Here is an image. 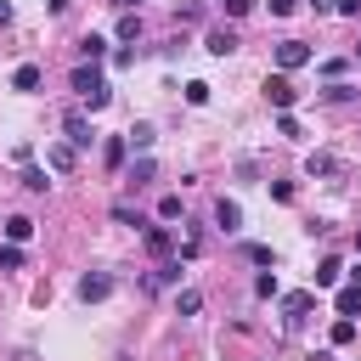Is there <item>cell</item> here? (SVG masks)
I'll use <instances>...</instances> for the list:
<instances>
[{
    "instance_id": "6da1fadb",
    "label": "cell",
    "mask_w": 361,
    "mask_h": 361,
    "mask_svg": "<svg viewBox=\"0 0 361 361\" xmlns=\"http://www.w3.org/2000/svg\"><path fill=\"white\" fill-rule=\"evenodd\" d=\"M73 90H79V102H85L90 113L113 102V90H107V79L96 73V62H90V68H73Z\"/></svg>"
},
{
    "instance_id": "7a4b0ae2",
    "label": "cell",
    "mask_w": 361,
    "mask_h": 361,
    "mask_svg": "<svg viewBox=\"0 0 361 361\" xmlns=\"http://www.w3.org/2000/svg\"><path fill=\"white\" fill-rule=\"evenodd\" d=\"M265 102H271L276 113H293V102H299L293 79H288V73H271V79H265Z\"/></svg>"
},
{
    "instance_id": "3957f363",
    "label": "cell",
    "mask_w": 361,
    "mask_h": 361,
    "mask_svg": "<svg viewBox=\"0 0 361 361\" xmlns=\"http://www.w3.org/2000/svg\"><path fill=\"white\" fill-rule=\"evenodd\" d=\"M310 62V45L305 39H282L276 45V73H293V68H305Z\"/></svg>"
},
{
    "instance_id": "277c9868",
    "label": "cell",
    "mask_w": 361,
    "mask_h": 361,
    "mask_svg": "<svg viewBox=\"0 0 361 361\" xmlns=\"http://www.w3.org/2000/svg\"><path fill=\"white\" fill-rule=\"evenodd\" d=\"M62 135H68L73 147H90V141H96V130H90V118H85L79 107H73V113H62Z\"/></svg>"
},
{
    "instance_id": "5b68a950",
    "label": "cell",
    "mask_w": 361,
    "mask_h": 361,
    "mask_svg": "<svg viewBox=\"0 0 361 361\" xmlns=\"http://www.w3.org/2000/svg\"><path fill=\"white\" fill-rule=\"evenodd\" d=\"M107 293H113V276H107V271H85V276H79V299H85V305H96V299H107Z\"/></svg>"
},
{
    "instance_id": "8992f818",
    "label": "cell",
    "mask_w": 361,
    "mask_h": 361,
    "mask_svg": "<svg viewBox=\"0 0 361 361\" xmlns=\"http://www.w3.org/2000/svg\"><path fill=\"white\" fill-rule=\"evenodd\" d=\"M79 164V147L73 141H56V147H45V169H56V175H68Z\"/></svg>"
},
{
    "instance_id": "52a82bcc",
    "label": "cell",
    "mask_w": 361,
    "mask_h": 361,
    "mask_svg": "<svg viewBox=\"0 0 361 361\" xmlns=\"http://www.w3.org/2000/svg\"><path fill=\"white\" fill-rule=\"evenodd\" d=\"M310 305H316V293H282V322L299 327V322L310 316Z\"/></svg>"
},
{
    "instance_id": "ba28073f",
    "label": "cell",
    "mask_w": 361,
    "mask_h": 361,
    "mask_svg": "<svg viewBox=\"0 0 361 361\" xmlns=\"http://www.w3.org/2000/svg\"><path fill=\"white\" fill-rule=\"evenodd\" d=\"M141 243H147V254L169 259V248H175V231H169V226H147V231H141Z\"/></svg>"
},
{
    "instance_id": "9c48e42d",
    "label": "cell",
    "mask_w": 361,
    "mask_h": 361,
    "mask_svg": "<svg viewBox=\"0 0 361 361\" xmlns=\"http://www.w3.org/2000/svg\"><path fill=\"white\" fill-rule=\"evenodd\" d=\"M214 226H220L226 237H231V231H243V209H237L231 197H220V203H214Z\"/></svg>"
},
{
    "instance_id": "30bf717a",
    "label": "cell",
    "mask_w": 361,
    "mask_h": 361,
    "mask_svg": "<svg viewBox=\"0 0 361 361\" xmlns=\"http://www.w3.org/2000/svg\"><path fill=\"white\" fill-rule=\"evenodd\" d=\"M203 51H209V56H231V51H237V34H231V28H209Z\"/></svg>"
},
{
    "instance_id": "8fae6325",
    "label": "cell",
    "mask_w": 361,
    "mask_h": 361,
    "mask_svg": "<svg viewBox=\"0 0 361 361\" xmlns=\"http://www.w3.org/2000/svg\"><path fill=\"white\" fill-rule=\"evenodd\" d=\"M124 158H130V141H124V135H107V141H102V164H107V169H118Z\"/></svg>"
},
{
    "instance_id": "7c38bea8",
    "label": "cell",
    "mask_w": 361,
    "mask_h": 361,
    "mask_svg": "<svg viewBox=\"0 0 361 361\" xmlns=\"http://www.w3.org/2000/svg\"><path fill=\"white\" fill-rule=\"evenodd\" d=\"M305 175H344V164H338L333 152H310V158H305Z\"/></svg>"
},
{
    "instance_id": "4fadbf2b",
    "label": "cell",
    "mask_w": 361,
    "mask_h": 361,
    "mask_svg": "<svg viewBox=\"0 0 361 361\" xmlns=\"http://www.w3.org/2000/svg\"><path fill=\"white\" fill-rule=\"evenodd\" d=\"M338 316H361V282H350V288H338Z\"/></svg>"
},
{
    "instance_id": "5bb4252c",
    "label": "cell",
    "mask_w": 361,
    "mask_h": 361,
    "mask_svg": "<svg viewBox=\"0 0 361 361\" xmlns=\"http://www.w3.org/2000/svg\"><path fill=\"white\" fill-rule=\"evenodd\" d=\"M39 79H45V73H39L34 62H23V68L11 73V90H39Z\"/></svg>"
},
{
    "instance_id": "9a60e30c",
    "label": "cell",
    "mask_w": 361,
    "mask_h": 361,
    "mask_svg": "<svg viewBox=\"0 0 361 361\" xmlns=\"http://www.w3.org/2000/svg\"><path fill=\"white\" fill-rule=\"evenodd\" d=\"M28 237H34V220L28 214H11L6 220V243H28Z\"/></svg>"
},
{
    "instance_id": "2e32d148",
    "label": "cell",
    "mask_w": 361,
    "mask_h": 361,
    "mask_svg": "<svg viewBox=\"0 0 361 361\" xmlns=\"http://www.w3.org/2000/svg\"><path fill=\"white\" fill-rule=\"evenodd\" d=\"M79 56H85V62H102V56H107V39H102V34H85V39H79Z\"/></svg>"
},
{
    "instance_id": "e0dca14e",
    "label": "cell",
    "mask_w": 361,
    "mask_h": 361,
    "mask_svg": "<svg viewBox=\"0 0 361 361\" xmlns=\"http://www.w3.org/2000/svg\"><path fill=\"white\" fill-rule=\"evenodd\" d=\"M338 276H344V265H338V259H333V254H327V259H322V265H316V288H333V282H338Z\"/></svg>"
},
{
    "instance_id": "ac0fdd59",
    "label": "cell",
    "mask_w": 361,
    "mask_h": 361,
    "mask_svg": "<svg viewBox=\"0 0 361 361\" xmlns=\"http://www.w3.org/2000/svg\"><path fill=\"white\" fill-rule=\"evenodd\" d=\"M124 141H130V152H147V147H152V124H135V130H124Z\"/></svg>"
},
{
    "instance_id": "d6986e66",
    "label": "cell",
    "mask_w": 361,
    "mask_h": 361,
    "mask_svg": "<svg viewBox=\"0 0 361 361\" xmlns=\"http://www.w3.org/2000/svg\"><path fill=\"white\" fill-rule=\"evenodd\" d=\"M152 175H158V164H152V158H147V152H141V158H135V164H130V180H135V186H147V180H152Z\"/></svg>"
},
{
    "instance_id": "ffe728a7",
    "label": "cell",
    "mask_w": 361,
    "mask_h": 361,
    "mask_svg": "<svg viewBox=\"0 0 361 361\" xmlns=\"http://www.w3.org/2000/svg\"><path fill=\"white\" fill-rule=\"evenodd\" d=\"M118 39H124V45H130V39H141V17H135V11H124V17H118Z\"/></svg>"
},
{
    "instance_id": "44dd1931",
    "label": "cell",
    "mask_w": 361,
    "mask_h": 361,
    "mask_svg": "<svg viewBox=\"0 0 361 361\" xmlns=\"http://www.w3.org/2000/svg\"><path fill=\"white\" fill-rule=\"evenodd\" d=\"M158 220H180V192H164L158 197Z\"/></svg>"
},
{
    "instance_id": "7402d4cb",
    "label": "cell",
    "mask_w": 361,
    "mask_h": 361,
    "mask_svg": "<svg viewBox=\"0 0 361 361\" xmlns=\"http://www.w3.org/2000/svg\"><path fill=\"white\" fill-rule=\"evenodd\" d=\"M175 310H180V316H197V310H203V293H197V288H186V293L175 299Z\"/></svg>"
},
{
    "instance_id": "603a6c76",
    "label": "cell",
    "mask_w": 361,
    "mask_h": 361,
    "mask_svg": "<svg viewBox=\"0 0 361 361\" xmlns=\"http://www.w3.org/2000/svg\"><path fill=\"white\" fill-rule=\"evenodd\" d=\"M23 265V243H0V271H17Z\"/></svg>"
},
{
    "instance_id": "cb8c5ba5",
    "label": "cell",
    "mask_w": 361,
    "mask_h": 361,
    "mask_svg": "<svg viewBox=\"0 0 361 361\" xmlns=\"http://www.w3.org/2000/svg\"><path fill=\"white\" fill-rule=\"evenodd\" d=\"M23 186H28V192H45L51 180H45V169H39V164H28V169H23Z\"/></svg>"
},
{
    "instance_id": "d4e9b609",
    "label": "cell",
    "mask_w": 361,
    "mask_h": 361,
    "mask_svg": "<svg viewBox=\"0 0 361 361\" xmlns=\"http://www.w3.org/2000/svg\"><path fill=\"white\" fill-rule=\"evenodd\" d=\"M113 220H118V226H141V231H147V220H141L130 203H113Z\"/></svg>"
},
{
    "instance_id": "484cf974",
    "label": "cell",
    "mask_w": 361,
    "mask_h": 361,
    "mask_svg": "<svg viewBox=\"0 0 361 361\" xmlns=\"http://www.w3.org/2000/svg\"><path fill=\"white\" fill-rule=\"evenodd\" d=\"M276 135H293V141H299L305 130H299V118H293V113H276Z\"/></svg>"
},
{
    "instance_id": "4316f807",
    "label": "cell",
    "mask_w": 361,
    "mask_h": 361,
    "mask_svg": "<svg viewBox=\"0 0 361 361\" xmlns=\"http://www.w3.org/2000/svg\"><path fill=\"white\" fill-rule=\"evenodd\" d=\"M254 293H259V299H276V276L259 271V276H254Z\"/></svg>"
},
{
    "instance_id": "83f0119b",
    "label": "cell",
    "mask_w": 361,
    "mask_h": 361,
    "mask_svg": "<svg viewBox=\"0 0 361 361\" xmlns=\"http://www.w3.org/2000/svg\"><path fill=\"white\" fill-rule=\"evenodd\" d=\"M350 338H355V322L338 316V322H333V344H350Z\"/></svg>"
},
{
    "instance_id": "f1b7e54d",
    "label": "cell",
    "mask_w": 361,
    "mask_h": 361,
    "mask_svg": "<svg viewBox=\"0 0 361 361\" xmlns=\"http://www.w3.org/2000/svg\"><path fill=\"white\" fill-rule=\"evenodd\" d=\"M350 96H355V85H344V79H333V85H327V102H350Z\"/></svg>"
},
{
    "instance_id": "f546056e",
    "label": "cell",
    "mask_w": 361,
    "mask_h": 361,
    "mask_svg": "<svg viewBox=\"0 0 361 361\" xmlns=\"http://www.w3.org/2000/svg\"><path fill=\"white\" fill-rule=\"evenodd\" d=\"M186 102H192V107H203V102H209V85H203V79H192V85H186Z\"/></svg>"
},
{
    "instance_id": "4dcf8cb0",
    "label": "cell",
    "mask_w": 361,
    "mask_h": 361,
    "mask_svg": "<svg viewBox=\"0 0 361 361\" xmlns=\"http://www.w3.org/2000/svg\"><path fill=\"white\" fill-rule=\"evenodd\" d=\"M271 197L276 203H293V180H271Z\"/></svg>"
},
{
    "instance_id": "1f68e13d",
    "label": "cell",
    "mask_w": 361,
    "mask_h": 361,
    "mask_svg": "<svg viewBox=\"0 0 361 361\" xmlns=\"http://www.w3.org/2000/svg\"><path fill=\"white\" fill-rule=\"evenodd\" d=\"M243 254H248V259H254V265H271V248H265V243H248V248H243Z\"/></svg>"
},
{
    "instance_id": "d6a6232c",
    "label": "cell",
    "mask_w": 361,
    "mask_h": 361,
    "mask_svg": "<svg viewBox=\"0 0 361 361\" xmlns=\"http://www.w3.org/2000/svg\"><path fill=\"white\" fill-rule=\"evenodd\" d=\"M333 6H338L344 17H361V0H333Z\"/></svg>"
},
{
    "instance_id": "836d02e7",
    "label": "cell",
    "mask_w": 361,
    "mask_h": 361,
    "mask_svg": "<svg viewBox=\"0 0 361 361\" xmlns=\"http://www.w3.org/2000/svg\"><path fill=\"white\" fill-rule=\"evenodd\" d=\"M220 6H226V11H231V17H243V11H248V6H254V0H220Z\"/></svg>"
},
{
    "instance_id": "e575fe53",
    "label": "cell",
    "mask_w": 361,
    "mask_h": 361,
    "mask_svg": "<svg viewBox=\"0 0 361 361\" xmlns=\"http://www.w3.org/2000/svg\"><path fill=\"white\" fill-rule=\"evenodd\" d=\"M293 6H299V0H271V11H276V17H288Z\"/></svg>"
},
{
    "instance_id": "d590c367",
    "label": "cell",
    "mask_w": 361,
    "mask_h": 361,
    "mask_svg": "<svg viewBox=\"0 0 361 361\" xmlns=\"http://www.w3.org/2000/svg\"><path fill=\"white\" fill-rule=\"evenodd\" d=\"M6 23H11V6H6V0H0V28H6Z\"/></svg>"
},
{
    "instance_id": "8d00e7d4",
    "label": "cell",
    "mask_w": 361,
    "mask_h": 361,
    "mask_svg": "<svg viewBox=\"0 0 361 361\" xmlns=\"http://www.w3.org/2000/svg\"><path fill=\"white\" fill-rule=\"evenodd\" d=\"M113 6H118V11H135V6H141V0H113Z\"/></svg>"
},
{
    "instance_id": "74e56055",
    "label": "cell",
    "mask_w": 361,
    "mask_h": 361,
    "mask_svg": "<svg viewBox=\"0 0 361 361\" xmlns=\"http://www.w3.org/2000/svg\"><path fill=\"white\" fill-rule=\"evenodd\" d=\"M310 6H316V11H327V6H333V0H310Z\"/></svg>"
},
{
    "instance_id": "f35d334b",
    "label": "cell",
    "mask_w": 361,
    "mask_h": 361,
    "mask_svg": "<svg viewBox=\"0 0 361 361\" xmlns=\"http://www.w3.org/2000/svg\"><path fill=\"white\" fill-rule=\"evenodd\" d=\"M355 254H361V231H355Z\"/></svg>"
},
{
    "instance_id": "ab89813d",
    "label": "cell",
    "mask_w": 361,
    "mask_h": 361,
    "mask_svg": "<svg viewBox=\"0 0 361 361\" xmlns=\"http://www.w3.org/2000/svg\"><path fill=\"white\" fill-rule=\"evenodd\" d=\"M355 51H361V45H355Z\"/></svg>"
}]
</instances>
